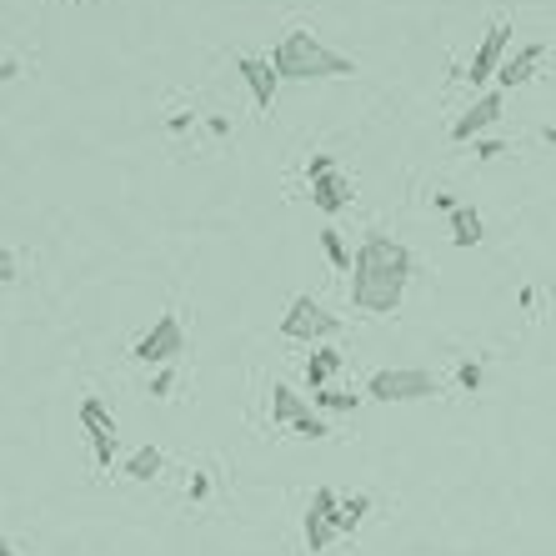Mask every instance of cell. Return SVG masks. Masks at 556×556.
Returning <instances> with one entry per match:
<instances>
[{
  "label": "cell",
  "instance_id": "f1b7e54d",
  "mask_svg": "<svg viewBox=\"0 0 556 556\" xmlns=\"http://www.w3.org/2000/svg\"><path fill=\"white\" fill-rule=\"evenodd\" d=\"M206 126H211V136H231V121H226V116H211Z\"/></svg>",
  "mask_w": 556,
  "mask_h": 556
},
{
  "label": "cell",
  "instance_id": "e0dca14e",
  "mask_svg": "<svg viewBox=\"0 0 556 556\" xmlns=\"http://www.w3.org/2000/svg\"><path fill=\"white\" fill-rule=\"evenodd\" d=\"M321 251H326V261H331L336 271H351V266H356V251H346V241H341L336 226H321Z\"/></svg>",
  "mask_w": 556,
  "mask_h": 556
},
{
  "label": "cell",
  "instance_id": "cb8c5ba5",
  "mask_svg": "<svg viewBox=\"0 0 556 556\" xmlns=\"http://www.w3.org/2000/svg\"><path fill=\"white\" fill-rule=\"evenodd\" d=\"M456 381H461L466 391H476V386H481V366H476V361H466V366L456 371Z\"/></svg>",
  "mask_w": 556,
  "mask_h": 556
},
{
  "label": "cell",
  "instance_id": "30bf717a",
  "mask_svg": "<svg viewBox=\"0 0 556 556\" xmlns=\"http://www.w3.org/2000/svg\"><path fill=\"white\" fill-rule=\"evenodd\" d=\"M546 61V46H521L506 66H501V76H496V91H516V86H526L531 76H536V66Z\"/></svg>",
  "mask_w": 556,
  "mask_h": 556
},
{
  "label": "cell",
  "instance_id": "3957f363",
  "mask_svg": "<svg viewBox=\"0 0 556 556\" xmlns=\"http://www.w3.org/2000/svg\"><path fill=\"white\" fill-rule=\"evenodd\" d=\"M341 331V316L336 311H326L316 296H291V306H286V316H281V336L286 341H331Z\"/></svg>",
  "mask_w": 556,
  "mask_h": 556
},
{
  "label": "cell",
  "instance_id": "277c9868",
  "mask_svg": "<svg viewBox=\"0 0 556 556\" xmlns=\"http://www.w3.org/2000/svg\"><path fill=\"white\" fill-rule=\"evenodd\" d=\"M436 391H441V381L431 371H421V366H386V371H376L366 381L371 401H426Z\"/></svg>",
  "mask_w": 556,
  "mask_h": 556
},
{
  "label": "cell",
  "instance_id": "4dcf8cb0",
  "mask_svg": "<svg viewBox=\"0 0 556 556\" xmlns=\"http://www.w3.org/2000/svg\"><path fill=\"white\" fill-rule=\"evenodd\" d=\"M76 6H81V0H76Z\"/></svg>",
  "mask_w": 556,
  "mask_h": 556
},
{
  "label": "cell",
  "instance_id": "6da1fadb",
  "mask_svg": "<svg viewBox=\"0 0 556 556\" xmlns=\"http://www.w3.org/2000/svg\"><path fill=\"white\" fill-rule=\"evenodd\" d=\"M416 261L401 241L391 236H366L356 246V266H351V306L366 311V316H391L406 296V281H411Z\"/></svg>",
  "mask_w": 556,
  "mask_h": 556
},
{
  "label": "cell",
  "instance_id": "ac0fdd59",
  "mask_svg": "<svg viewBox=\"0 0 556 556\" xmlns=\"http://www.w3.org/2000/svg\"><path fill=\"white\" fill-rule=\"evenodd\" d=\"M366 511H371V496H361V491H351V496L341 501V531H356Z\"/></svg>",
  "mask_w": 556,
  "mask_h": 556
},
{
  "label": "cell",
  "instance_id": "5bb4252c",
  "mask_svg": "<svg viewBox=\"0 0 556 556\" xmlns=\"http://www.w3.org/2000/svg\"><path fill=\"white\" fill-rule=\"evenodd\" d=\"M81 426H86V436H116V416H111V406L101 396L81 401Z\"/></svg>",
  "mask_w": 556,
  "mask_h": 556
},
{
  "label": "cell",
  "instance_id": "44dd1931",
  "mask_svg": "<svg viewBox=\"0 0 556 556\" xmlns=\"http://www.w3.org/2000/svg\"><path fill=\"white\" fill-rule=\"evenodd\" d=\"M331 171H336V161H331L326 151H316V156L306 161V181H321V176H331Z\"/></svg>",
  "mask_w": 556,
  "mask_h": 556
},
{
  "label": "cell",
  "instance_id": "603a6c76",
  "mask_svg": "<svg viewBox=\"0 0 556 556\" xmlns=\"http://www.w3.org/2000/svg\"><path fill=\"white\" fill-rule=\"evenodd\" d=\"M501 151H506V141H496V136H481V141H476V161H496Z\"/></svg>",
  "mask_w": 556,
  "mask_h": 556
},
{
  "label": "cell",
  "instance_id": "ffe728a7",
  "mask_svg": "<svg viewBox=\"0 0 556 556\" xmlns=\"http://www.w3.org/2000/svg\"><path fill=\"white\" fill-rule=\"evenodd\" d=\"M146 391H151L156 401H166V396L176 391V366H161V371L151 376V386H146Z\"/></svg>",
  "mask_w": 556,
  "mask_h": 556
},
{
  "label": "cell",
  "instance_id": "8992f818",
  "mask_svg": "<svg viewBox=\"0 0 556 556\" xmlns=\"http://www.w3.org/2000/svg\"><path fill=\"white\" fill-rule=\"evenodd\" d=\"M506 46H511V26H506V21H496V26L486 31V41L476 46L466 81H471V86H486V81H496V76H501V66H506Z\"/></svg>",
  "mask_w": 556,
  "mask_h": 556
},
{
  "label": "cell",
  "instance_id": "7c38bea8",
  "mask_svg": "<svg viewBox=\"0 0 556 556\" xmlns=\"http://www.w3.org/2000/svg\"><path fill=\"white\" fill-rule=\"evenodd\" d=\"M341 366H346V351H336V346H316V351L306 356V386H311V391H321V386H326Z\"/></svg>",
  "mask_w": 556,
  "mask_h": 556
},
{
  "label": "cell",
  "instance_id": "d4e9b609",
  "mask_svg": "<svg viewBox=\"0 0 556 556\" xmlns=\"http://www.w3.org/2000/svg\"><path fill=\"white\" fill-rule=\"evenodd\" d=\"M0 281H16V251H0Z\"/></svg>",
  "mask_w": 556,
  "mask_h": 556
},
{
  "label": "cell",
  "instance_id": "f546056e",
  "mask_svg": "<svg viewBox=\"0 0 556 556\" xmlns=\"http://www.w3.org/2000/svg\"><path fill=\"white\" fill-rule=\"evenodd\" d=\"M541 141H546V146H556V126H546V131H541Z\"/></svg>",
  "mask_w": 556,
  "mask_h": 556
},
{
  "label": "cell",
  "instance_id": "ba28073f",
  "mask_svg": "<svg viewBox=\"0 0 556 556\" xmlns=\"http://www.w3.org/2000/svg\"><path fill=\"white\" fill-rule=\"evenodd\" d=\"M236 71H241V81L251 86L256 106H261V111H271V101H276V86H281L276 66H271L266 56H241V61H236Z\"/></svg>",
  "mask_w": 556,
  "mask_h": 556
},
{
  "label": "cell",
  "instance_id": "7402d4cb",
  "mask_svg": "<svg viewBox=\"0 0 556 556\" xmlns=\"http://www.w3.org/2000/svg\"><path fill=\"white\" fill-rule=\"evenodd\" d=\"M91 451H96V466L106 471V466H111V456H116V436H91Z\"/></svg>",
  "mask_w": 556,
  "mask_h": 556
},
{
  "label": "cell",
  "instance_id": "9c48e42d",
  "mask_svg": "<svg viewBox=\"0 0 556 556\" xmlns=\"http://www.w3.org/2000/svg\"><path fill=\"white\" fill-rule=\"evenodd\" d=\"M311 206L326 211V216H341V211L351 206V181H346V171H331V176L311 181Z\"/></svg>",
  "mask_w": 556,
  "mask_h": 556
},
{
  "label": "cell",
  "instance_id": "5b68a950",
  "mask_svg": "<svg viewBox=\"0 0 556 556\" xmlns=\"http://www.w3.org/2000/svg\"><path fill=\"white\" fill-rule=\"evenodd\" d=\"M181 351H186V331H181V316H176V311H161L156 326L131 341V356H136L141 366H171Z\"/></svg>",
  "mask_w": 556,
  "mask_h": 556
},
{
  "label": "cell",
  "instance_id": "83f0119b",
  "mask_svg": "<svg viewBox=\"0 0 556 556\" xmlns=\"http://www.w3.org/2000/svg\"><path fill=\"white\" fill-rule=\"evenodd\" d=\"M206 491H211V481H206V476H191V501H206Z\"/></svg>",
  "mask_w": 556,
  "mask_h": 556
},
{
  "label": "cell",
  "instance_id": "4316f807",
  "mask_svg": "<svg viewBox=\"0 0 556 556\" xmlns=\"http://www.w3.org/2000/svg\"><path fill=\"white\" fill-rule=\"evenodd\" d=\"M456 206H461V201H456V196H451V191H436V211H446V216H451V211H456Z\"/></svg>",
  "mask_w": 556,
  "mask_h": 556
},
{
  "label": "cell",
  "instance_id": "d6986e66",
  "mask_svg": "<svg viewBox=\"0 0 556 556\" xmlns=\"http://www.w3.org/2000/svg\"><path fill=\"white\" fill-rule=\"evenodd\" d=\"M316 406H326V411H356L361 396L356 391H316Z\"/></svg>",
  "mask_w": 556,
  "mask_h": 556
},
{
  "label": "cell",
  "instance_id": "4fadbf2b",
  "mask_svg": "<svg viewBox=\"0 0 556 556\" xmlns=\"http://www.w3.org/2000/svg\"><path fill=\"white\" fill-rule=\"evenodd\" d=\"M336 536H341V521L316 511V506H306V551H326Z\"/></svg>",
  "mask_w": 556,
  "mask_h": 556
},
{
  "label": "cell",
  "instance_id": "52a82bcc",
  "mask_svg": "<svg viewBox=\"0 0 556 556\" xmlns=\"http://www.w3.org/2000/svg\"><path fill=\"white\" fill-rule=\"evenodd\" d=\"M501 106H506V91H486L481 101H471V106H466V116L451 126V141L461 146V141H476L481 131H491V126L501 121Z\"/></svg>",
  "mask_w": 556,
  "mask_h": 556
},
{
  "label": "cell",
  "instance_id": "7a4b0ae2",
  "mask_svg": "<svg viewBox=\"0 0 556 556\" xmlns=\"http://www.w3.org/2000/svg\"><path fill=\"white\" fill-rule=\"evenodd\" d=\"M271 66L281 81H331V76H356V61L316 41L311 31H286L281 46L271 51Z\"/></svg>",
  "mask_w": 556,
  "mask_h": 556
},
{
  "label": "cell",
  "instance_id": "9a60e30c",
  "mask_svg": "<svg viewBox=\"0 0 556 556\" xmlns=\"http://www.w3.org/2000/svg\"><path fill=\"white\" fill-rule=\"evenodd\" d=\"M446 221H451V241L456 246H476L481 241V211L476 206H456Z\"/></svg>",
  "mask_w": 556,
  "mask_h": 556
},
{
  "label": "cell",
  "instance_id": "2e32d148",
  "mask_svg": "<svg viewBox=\"0 0 556 556\" xmlns=\"http://www.w3.org/2000/svg\"><path fill=\"white\" fill-rule=\"evenodd\" d=\"M161 466H166V456H161L156 446H141V451L126 456V476H131V481H156Z\"/></svg>",
  "mask_w": 556,
  "mask_h": 556
},
{
  "label": "cell",
  "instance_id": "8fae6325",
  "mask_svg": "<svg viewBox=\"0 0 556 556\" xmlns=\"http://www.w3.org/2000/svg\"><path fill=\"white\" fill-rule=\"evenodd\" d=\"M306 416H316V411L301 401V391H291L286 381H276V386H271V421H276V426H301Z\"/></svg>",
  "mask_w": 556,
  "mask_h": 556
},
{
  "label": "cell",
  "instance_id": "484cf974",
  "mask_svg": "<svg viewBox=\"0 0 556 556\" xmlns=\"http://www.w3.org/2000/svg\"><path fill=\"white\" fill-rule=\"evenodd\" d=\"M16 76H21V61L6 56V61H0V81H16Z\"/></svg>",
  "mask_w": 556,
  "mask_h": 556
}]
</instances>
